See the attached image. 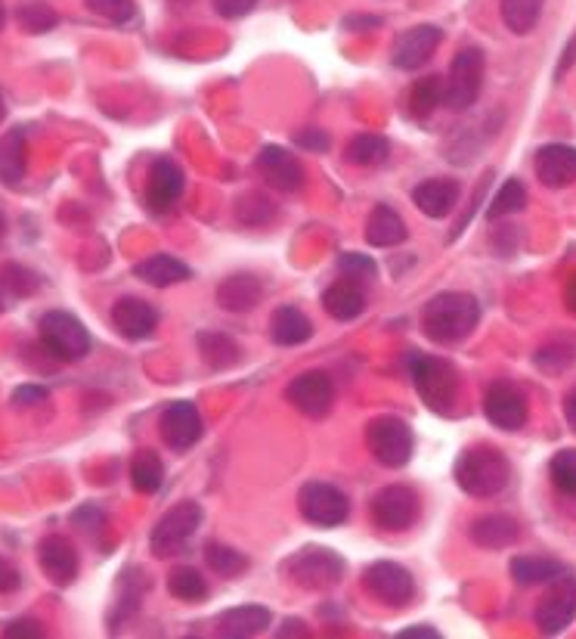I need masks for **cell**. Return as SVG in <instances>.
<instances>
[{"instance_id":"cell-1","label":"cell","mask_w":576,"mask_h":639,"mask_svg":"<svg viewBox=\"0 0 576 639\" xmlns=\"http://www.w3.org/2000/svg\"><path fill=\"white\" fill-rule=\"evenodd\" d=\"M480 320V305L468 292H440L434 295L425 314H421V330L437 345H456L461 338L475 333Z\"/></svg>"},{"instance_id":"cell-2","label":"cell","mask_w":576,"mask_h":639,"mask_svg":"<svg viewBox=\"0 0 576 639\" xmlns=\"http://www.w3.org/2000/svg\"><path fill=\"white\" fill-rule=\"evenodd\" d=\"M409 376L416 385L421 404L437 416H453L459 401V373L444 357L431 354H409Z\"/></svg>"},{"instance_id":"cell-3","label":"cell","mask_w":576,"mask_h":639,"mask_svg":"<svg viewBox=\"0 0 576 639\" xmlns=\"http://www.w3.org/2000/svg\"><path fill=\"white\" fill-rule=\"evenodd\" d=\"M456 484L468 497L477 500H490V497L503 494L512 479V465L496 448H468L459 453L456 460Z\"/></svg>"},{"instance_id":"cell-4","label":"cell","mask_w":576,"mask_h":639,"mask_svg":"<svg viewBox=\"0 0 576 639\" xmlns=\"http://www.w3.org/2000/svg\"><path fill=\"white\" fill-rule=\"evenodd\" d=\"M282 571L301 590H331L345 578V559L322 547H304L282 562Z\"/></svg>"},{"instance_id":"cell-5","label":"cell","mask_w":576,"mask_h":639,"mask_svg":"<svg viewBox=\"0 0 576 639\" xmlns=\"http://www.w3.org/2000/svg\"><path fill=\"white\" fill-rule=\"evenodd\" d=\"M38 333H41V345L47 348V354H53L62 364L85 361L90 354V345H93L85 323L69 311H47L38 323Z\"/></svg>"},{"instance_id":"cell-6","label":"cell","mask_w":576,"mask_h":639,"mask_svg":"<svg viewBox=\"0 0 576 639\" xmlns=\"http://www.w3.org/2000/svg\"><path fill=\"white\" fill-rule=\"evenodd\" d=\"M202 528V507L199 503H177L161 515L152 534H149V550L156 559H171L177 552L187 547L189 540L196 538V531Z\"/></svg>"},{"instance_id":"cell-7","label":"cell","mask_w":576,"mask_h":639,"mask_svg":"<svg viewBox=\"0 0 576 639\" xmlns=\"http://www.w3.org/2000/svg\"><path fill=\"white\" fill-rule=\"evenodd\" d=\"M366 444L385 469H404L416 451L413 429L400 416H375L366 429Z\"/></svg>"},{"instance_id":"cell-8","label":"cell","mask_w":576,"mask_h":639,"mask_svg":"<svg viewBox=\"0 0 576 639\" xmlns=\"http://www.w3.org/2000/svg\"><path fill=\"white\" fill-rule=\"evenodd\" d=\"M480 88H484V50L465 47V50L456 53L453 66H449L444 102H447L449 109L461 112V109L475 106L477 97H480Z\"/></svg>"},{"instance_id":"cell-9","label":"cell","mask_w":576,"mask_h":639,"mask_svg":"<svg viewBox=\"0 0 576 639\" xmlns=\"http://www.w3.org/2000/svg\"><path fill=\"white\" fill-rule=\"evenodd\" d=\"M298 509H301L304 519L317 524V528H338L350 515L347 497L335 484H326V481H307L298 491Z\"/></svg>"},{"instance_id":"cell-10","label":"cell","mask_w":576,"mask_h":639,"mask_svg":"<svg viewBox=\"0 0 576 639\" xmlns=\"http://www.w3.org/2000/svg\"><path fill=\"white\" fill-rule=\"evenodd\" d=\"M421 500L406 484H390L373 497V522L381 531H406L418 522Z\"/></svg>"},{"instance_id":"cell-11","label":"cell","mask_w":576,"mask_h":639,"mask_svg":"<svg viewBox=\"0 0 576 639\" xmlns=\"http://www.w3.org/2000/svg\"><path fill=\"white\" fill-rule=\"evenodd\" d=\"M576 618V578L564 571L562 578L552 581V590L543 596L539 609H536V627L546 637H558Z\"/></svg>"},{"instance_id":"cell-12","label":"cell","mask_w":576,"mask_h":639,"mask_svg":"<svg viewBox=\"0 0 576 639\" xmlns=\"http://www.w3.org/2000/svg\"><path fill=\"white\" fill-rule=\"evenodd\" d=\"M363 583H366L369 596H375L378 602H388L394 609L409 606L413 596H416L413 574L404 566H397V562H375V566H369L366 574H363Z\"/></svg>"},{"instance_id":"cell-13","label":"cell","mask_w":576,"mask_h":639,"mask_svg":"<svg viewBox=\"0 0 576 639\" xmlns=\"http://www.w3.org/2000/svg\"><path fill=\"white\" fill-rule=\"evenodd\" d=\"M286 401L307 420H322V416H329L331 404H335L331 379L326 373H301L288 382Z\"/></svg>"},{"instance_id":"cell-14","label":"cell","mask_w":576,"mask_h":639,"mask_svg":"<svg viewBox=\"0 0 576 639\" xmlns=\"http://www.w3.org/2000/svg\"><path fill=\"white\" fill-rule=\"evenodd\" d=\"M161 441L171 448V451H189L199 438H202V416L199 407L192 401H173L161 413Z\"/></svg>"},{"instance_id":"cell-15","label":"cell","mask_w":576,"mask_h":639,"mask_svg":"<svg viewBox=\"0 0 576 639\" xmlns=\"http://www.w3.org/2000/svg\"><path fill=\"white\" fill-rule=\"evenodd\" d=\"M183 187H187V177H183V168L177 161H152L149 180H146V205H149V212H156V215L171 212L177 199L183 196Z\"/></svg>"},{"instance_id":"cell-16","label":"cell","mask_w":576,"mask_h":639,"mask_svg":"<svg viewBox=\"0 0 576 639\" xmlns=\"http://www.w3.org/2000/svg\"><path fill=\"white\" fill-rule=\"evenodd\" d=\"M484 413H487V420H490L496 429L518 432V429H524V422H527V401H524V394H520L515 385L493 382L487 394H484Z\"/></svg>"},{"instance_id":"cell-17","label":"cell","mask_w":576,"mask_h":639,"mask_svg":"<svg viewBox=\"0 0 576 639\" xmlns=\"http://www.w3.org/2000/svg\"><path fill=\"white\" fill-rule=\"evenodd\" d=\"M440 41H444V31L437 29V26H416V29L404 31L394 41L390 59H394L397 69L416 72V69H421L434 57V50L440 47Z\"/></svg>"},{"instance_id":"cell-18","label":"cell","mask_w":576,"mask_h":639,"mask_svg":"<svg viewBox=\"0 0 576 639\" xmlns=\"http://www.w3.org/2000/svg\"><path fill=\"white\" fill-rule=\"evenodd\" d=\"M38 566L47 574V581L69 587L78 578V550L69 538L50 534L38 543Z\"/></svg>"},{"instance_id":"cell-19","label":"cell","mask_w":576,"mask_h":639,"mask_svg":"<svg viewBox=\"0 0 576 639\" xmlns=\"http://www.w3.org/2000/svg\"><path fill=\"white\" fill-rule=\"evenodd\" d=\"M255 168H258L260 177L270 187L282 189V193H295L304 184L301 161H298V156H291L288 149H282V146H264L258 153Z\"/></svg>"},{"instance_id":"cell-20","label":"cell","mask_w":576,"mask_h":639,"mask_svg":"<svg viewBox=\"0 0 576 639\" xmlns=\"http://www.w3.org/2000/svg\"><path fill=\"white\" fill-rule=\"evenodd\" d=\"M536 177L543 187L564 189L576 184V146L548 144L536 153Z\"/></svg>"},{"instance_id":"cell-21","label":"cell","mask_w":576,"mask_h":639,"mask_svg":"<svg viewBox=\"0 0 576 639\" xmlns=\"http://www.w3.org/2000/svg\"><path fill=\"white\" fill-rule=\"evenodd\" d=\"M112 323L116 330L130 342H143L149 335L156 333L159 326V314L156 307L143 302V298H118L116 307H112Z\"/></svg>"},{"instance_id":"cell-22","label":"cell","mask_w":576,"mask_h":639,"mask_svg":"<svg viewBox=\"0 0 576 639\" xmlns=\"http://www.w3.org/2000/svg\"><path fill=\"white\" fill-rule=\"evenodd\" d=\"M459 184L456 180H447V177H434V180H425L413 189V203L425 215V218H447L453 215V208L459 205Z\"/></svg>"},{"instance_id":"cell-23","label":"cell","mask_w":576,"mask_h":639,"mask_svg":"<svg viewBox=\"0 0 576 639\" xmlns=\"http://www.w3.org/2000/svg\"><path fill=\"white\" fill-rule=\"evenodd\" d=\"M270 625H274L270 609H264V606H236V609H227L217 618V633L227 639H248L264 633Z\"/></svg>"},{"instance_id":"cell-24","label":"cell","mask_w":576,"mask_h":639,"mask_svg":"<svg viewBox=\"0 0 576 639\" xmlns=\"http://www.w3.org/2000/svg\"><path fill=\"white\" fill-rule=\"evenodd\" d=\"M29 171V146H26V134L22 128H13L0 137V184L3 187H22Z\"/></svg>"},{"instance_id":"cell-25","label":"cell","mask_w":576,"mask_h":639,"mask_svg":"<svg viewBox=\"0 0 576 639\" xmlns=\"http://www.w3.org/2000/svg\"><path fill=\"white\" fill-rule=\"evenodd\" d=\"M468 534H471V540H475L477 547H484V550H505V547H512V543L520 538V528L512 515L493 512V515L475 519L471 528H468Z\"/></svg>"},{"instance_id":"cell-26","label":"cell","mask_w":576,"mask_h":639,"mask_svg":"<svg viewBox=\"0 0 576 639\" xmlns=\"http://www.w3.org/2000/svg\"><path fill=\"white\" fill-rule=\"evenodd\" d=\"M264 298V286L255 274H236L217 286V305L232 314H246Z\"/></svg>"},{"instance_id":"cell-27","label":"cell","mask_w":576,"mask_h":639,"mask_svg":"<svg viewBox=\"0 0 576 639\" xmlns=\"http://www.w3.org/2000/svg\"><path fill=\"white\" fill-rule=\"evenodd\" d=\"M149 590V581L140 568H128L118 581V596L116 606H112V615H109V627L118 630V625H125L130 615L140 611V602H143V593Z\"/></svg>"},{"instance_id":"cell-28","label":"cell","mask_w":576,"mask_h":639,"mask_svg":"<svg viewBox=\"0 0 576 639\" xmlns=\"http://www.w3.org/2000/svg\"><path fill=\"white\" fill-rule=\"evenodd\" d=\"M133 276L149 283V286H156V289H168V286H177V283H187L192 271L173 255H152V258H146V262L133 267Z\"/></svg>"},{"instance_id":"cell-29","label":"cell","mask_w":576,"mask_h":639,"mask_svg":"<svg viewBox=\"0 0 576 639\" xmlns=\"http://www.w3.org/2000/svg\"><path fill=\"white\" fill-rule=\"evenodd\" d=\"M406 239L404 218L390 208V205H378L366 220V243L375 248H394Z\"/></svg>"},{"instance_id":"cell-30","label":"cell","mask_w":576,"mask_h":639,"mask_svg":"<svg viewBox=\"0 0 576 639\" xmlns=\"http://www.w3.org/2000/svg\"><path fill=\"white\" fill-rule=\"evenodd\" d=\"M270 335H274L276 345L291 348V345H301L314 335V323L298 307H276L274 317H270Z\"/></svg>"},{"instance_id":"cell-31","label":"cell","mask_w":576,"mask_h":639,"mask_svg":"<svg viewBox=\"0 0 576 639\" xmlns=\"http://www.w3.org/2000/svg\"><path fill=\"white\" fill-rule=\"evenodd\" d=\"M322 307H326L335 320L347 323V320H357L363 311H366V295H363V289L357 283L341 279V283H335V286L326 289V295H322Z\"/></svg>"},{"instance_id":"cell-32","label":"cell","mask_w":576,"mask_h":639,"mask_svg":"<svg viewBox=\"0 0 576 639\" xmlns=\"http://www.w3.org/2000/svg\"><path fill=\"white\" fill-rule=\"evenodd\" d=\"M567 568L558 559H543V556H518L512 559V578L520 587H536V583H552L562 578Z\"/></svg>"},{"instance_id":"cell-33","label":"cell","mask_w":576,"mask_h":639,"mask_svg":"<svg viewBox=\"0 0 576 639\" xmlns=\"http://www.w3.org/2000/svg\"><path fill=\"white\" fill-rule=\"evenodd\" d=\"M130 484L137 494H156L165 484V463L159 460L156 451L133 453L130 460Z\"/></svg>"},{"instance_id":"cell-34","label":"cell","mask_w":576,"mask_h":639,"mask_svg":"<svg viewBox=\"0 0 576 639\" xmlns=\"http://www.w3.org/2000/svg\"><path fill=\"white\" fill-rule=\"evenodd\" d=\"M543 3L546 0H499L505 29L515 35H530L543 16Z\"/></svg>"},{"instance_id":"cell-35","label":"cell","mask_w":576,"mask_h":639,"mask_svg":"<svg viewBox=\"0 0 576 639\" xmlns=\"http://www.w3.org/2000/svg\"><path fill=\"white\" fill-rule=\"evenodd\" d=\"M16 22H19V29L29 31V35H43V31L57 29L59 13L47 0H22L16 7Z\"/></svg>"},{"instance_id":"cell-36","label":"cell","mask_w":576,"mask_h":639,"mask_svg":"<svg viewBox=\"0 0 576 639\" xmlns=\"http://www.w3.org/2000/svg\"><path fill=\"white\" fill-rule=\"evenodd\" d=\"M444 94H447V81L444 78H421L413 85V94H409V112L416 118H428L444 102Z\"/></svg>"},{"instance_id":"cell-37","label":"cell","mask_w":576,"mask_h":639,"mask_svg":"<svg viewBox=\"0 0 576 639\" xmlns=\"http://www.w3.org/2000/svg\"><path fill=\"white\" fill-rule=\"evenodd\" d=\"M388 140L378 137V134H360L347 144V161L350 165H360V168H369V165H378V161L388 159Z\"/></svg>"},{"instance_id":"cell-38","label":"cell","mask_w":576,"mask_h":639,"mask_svg":"<svg viewBox=\"0 0 576 639\" xmlns=\"http://www.w3.org/2000/svg\"><path fill=\"white\" fill-rule=\"evenodd\" d=\"M205 562L220 578H239V574L248 571L246 556L239 550H232V547H224V543H208L205 547Z\"/></svg>"},{"instance_id":"cell-39","label":"cell","mask_w":576,"mask_h":639,"mask_svg":"<svg viewBox=\"0 0 576 639\" xmlns=\"http://www.w3.org/2000/svg\"><path fill=\"white\" fill-rule=\"evenodd\" d=\"M168 593L180 602H202L208 596V583L196 568H173L168 578Z\"/></svg>"},{"instance_id":"cell-40","label":"cell","mask_w":576,"mask_h":639,"mask_svg":"<svg viewBox=\"0 0 576 639\" xmlns=\"http://www.w3.org/2000/svg\"><path fill=\"white\" fill-rule=\"evenodd\" d=\"M199 348H202L205 361L215 366V370H224V366H232L239 361V345L224 333L199 335Z\"/></svg>"},{"instance_id":"cell-41","label":"cell","mask_w":576,"mask_h":639,"mask_svg":"<svg viewBox=\"0 0 576 639\" xmlns=\"http://www.w3.org/2000/svg\"><path fill=\"white\" fill-rule=\"evenodd\" d=\"M524 205H527V189H524V184L520 180H505V187L493 196L490 208H487V218L490 220H499V218H508V215H518V212H524Z\"/></svg>"},{"instance_id":"cell-42","label":"cell","mask_w":576,"mask_h":639,"mask_svg":"<svg viewBox=\"0 0 576 639\" xmlns=\"http://www.w3.org/2000/svg\"><path fill=\"white\" fill-rule=\"evenodd\" d=\"M0 289H7L16 298H29L41 289V276L22 264H3L0 267Z\"/></svg>"},{"instance_id":"cell-43","label":"cell","mask_w":576,"mask_h":639,"mask_svg":"<svg viewBox=\"0 0 576 639\" xmlns=\"http://www.w3.org/2000/svg\"><path fill=\"white\" fill-rule=\"evenodd\" d=\"M548 475L562 494L576 497V448H564V451L555 453L548 463Z\"/></svg>"},{"instance_id":"cell-44","label":"cell","mask_w":576,"mask_h":639,"mask_svg":"<svg viewBox=\"0 0 576 639\" xmlns=\"http://www.w3.org/2000/svg\"><path fill=\"white\" fill-rule=\"evenodd\" d=\"M85 7L90 13H97L100 19H109L116 26H125L137 16V7L133 0H85Z\"/></svg>"},{"instance_id":"cell-45","label":"cell","mask_w":576,"mask_h":639,"mask_svg":"<svg viewBox=\"0 0 576 639\" xmlns=\"http://www.w3.org/2000/svg\"><path fill=\"white\" fill-rule=\"evenodd\" d=\"M338 271L347 276V279H373L378 274V264L369 258V255H360V252H345L338 258Z\"/></svg>"},{"instance_id":"cell-46","label":"cell","mask_w":576,"mask_h":639,"mask_svg":"<svg viewBox=\"0 0 576 639\" xmlns=\"http://www.w3.org/2000/svg\"><path fill=\"white\" fill-rule=\"evenodd\" d=\"M72 522L81 528V531H87V534H100L102 528H106V512H102L100 507H90V503H85L81 509H75L72 512Z\"/></svg>"},{"instance_id":"cell-47","label":"cell","mask_w":576,"mask_h":639,"mask_svg":"<svg viewBox=\"0 0 576 639\" xmlns=\"http://www.w3.org/2000/svg\"><path fill=\"white\" fill-rule=\"evenodd\" d=\"M260 0H215V10L224 19H242L248 16L255 7H258Z\"/></svg>"},{"instance_id":"cell-48","label":"cell","mask_w":576,"mask_h":639,"mask_svg":"<svg viewBox=\"0 0 576 639\" xmlns=\"http://www.w3.org/2000/svg\"><path fill=\"white\" fill-rule=\"evenodd\" d=\"M295 144L301 146V149H307V153H326L331 146L329 134L319 131V128H310V131H301L298 137H295Z\"/></svg>"},{"instance_id":"cell-49","label":"cell","mask_w":576,"mask_h":639,"mask_svg":"<svg viewBox=\"0 0 576 639\" xmlns=\"http://www.w3.org/2000/svg\"><path fill=\"white\" fill-rule=\"evenodd\" d=\"M50 394H47V389H41V385H22V389H16L13 392V404H19V407H31V404H43Z\"/></svg>"},{"instance_id":"cell-50","label":"cell","mask_w":576,"mask_h":639,"mask_svg":"<svg viewBox=\"0 0 576 639\" xmlns=\"http://www.w3.org/2000/svg\"><path fill=\"white\" fill-rule=\"evenodd\" d=\"M3 637L7 639H16V637H26V639H34V637H43V627L38 625V621H13V625L3 627Z\"/></svg>"},{"instance_id":"cell-51","label":"cell","mask_w":576,"mask_h":639,"mask_svg":"<svg viewBox=\"0 0 576 639\" xmlns=\"http://www.w3.org/2000/svg\"><path fill=\"white\" fill-rule=\"evenodd\" d=\"M22 587V574L19 568L10 566L7 559H0V593H16Z\"/></svg>"},{"instance_id":"cell-52","label":"cell","mask_w":576,"mask_h":639,"mask_svg":"<svg viewBox=\"0 0 576 639\" xmlns=\"http://www.w3.org/2000/svg\"><path fill=\"white\" fill-rule=\"evenodd\" d=\"M440 633L434 630V627L428 625H418V627H406V630H400V639H437Z\"/></svg>"},{"instance_id":"cell-53","label":"cell","mask_w":576,"mask_h":639,"mask_svg":"<svg viewBox=\"0 0 576 639\" xmlns=\"http://www.w3.org/2000/svg\"><path fill=\"white\" fill-rule=\"evenodd\" d=\"M347 29H378L381 26V19L378 16H373V19H363V16H350V19H345Z\"/></svg>"},{"instance_id":"cell-54","label":"cell","mask_w":576,"mask_h":639,"mask_svg":"<svg viewBox=\"0 0 576 639\" xmlns=\"http://www.w3.org/2000/svg\"><path fill=\"white\" fill-rule=\"evenodd\" d=\"M564 416H567V425L576 432V389L564 397Z\"/></svg>"},{"instance_id":"cell-55","label":"cell","mask_w":576,"mask_h":639,"mask_svg":"<svg viewBox=\"0 0 576 639\" xmlns=\"http://www.w3.org/2000/svg\"><path fill=\"white\" fill-rule=\"evenodd\" d=\"M574 57H576V41H570L567 50H564V59H562V66H558V72H555V78H564V72L574 66Z\"/></svg>"},{"instance_id":"cell-56","label":"cell","mask_w":576,"mask_h":639,"mask_svg":"<svg viewBox=\"0 0 576 639\" xmlns=\"http://www.w3.org/2000/svg\"><path fill=\"white\" fill-rule=\"evenodd\" d=\"M564 305H567V311L576 317V274L570 276V283H567V289H564Z\"/></svg>"},{"instance_id":"cell-57","label":"cell","mask_w":576,"mask_h":639,"mask_svg":"<svg viewBox=\"0 0 576 639\" xmlns=\"http://www.w3.org/2000/svg\"><path fill=\"white\" fill-rule=\"evenodd\" d=\"M3 22H7V10H3V3H0V31H3Z\"/></svg>"},{"instance_id":"cell-58","label":"cell","mask_w":576,"mask_h":639,"mask_svg":"<svg viewBox=\"0 0 576 639\" xmlns=\"http://www.w3.org/2000/svg\"><path fill=\"white\" fill-rule=\"evenodd\" d=\"M7 118V102H3V97H0V121Z\"/></svg>"},{"instance_id":"cell-59","label":"cell","mask_w":576,"mask_h":639,"mask_svg":"<svg viewBox=\"0 0 576 639\" xmlns=\"http://www.w3.org/2000/svg\"><path fill=\"white\" fill-rule=\"evenodd\" d=\"M3 230H7V224H3V215H0V239H3Z\"/></svg>"},{"instance_id":"cell-60","label":"cell","mask_w":576,"mask_h":639,"mask_svg":"<svg viewBox=\"0 0 576 639\" xmlns=\"http://www.w3.org/2000/svg\"><path fill=\"white\" fill-rule=\"evenodd\" d=\"M0 311H3V302H0Z\"/></svg>"}]
</instances>
